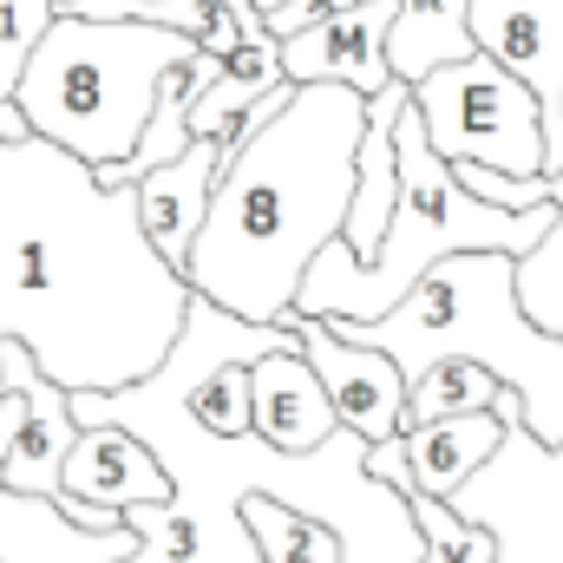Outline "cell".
Returning a JSON list of instances; mask_svg holds the SVG:
<instances>
[{
	"label": "cell",
	"instance_id": "1",
	"mask_svg": "<svg viewBox=\"0 0 563 563\" xmlns=\"http://www.w3.org/2000/svg\"><path fill=\"white\" fill-rule=\"evenodd\" d=\"M190 276L151 243L139 184L40 139H0V341L73 394L151 380L190 314Z\"/></svg>",
	"mask_w": 563,
	"mask_h": 563
},
{
	"label": "cell",
	"instance_id": "2",
	"mask_svg": "<svg viewBox=\"0 0 563 563\" xmlns=\"http://www.w3.org/2000/svg\"><path fill=\"white\" fill-rule=\"evenodd\" d=\"M367 139V92L347 79H308L243 144L210 197L184 276L243 321H288L295 288L321 243L347 230L354 157Z\"/></svg>",
	"mask_w": 563,
	"mask_h": 563
},
{
	"label": "cell",
	"instance_id": "3",
	"mask_svg": "<svg viewBox=\"0 0 563 563\" xmlns=\"http://www.w3.org/2000/svg\"><path fill=\"white\" fill-rule=\"evenodd\" d=\"M563 203H531V210H505L485 203L459 184L452 157L426 139L420 106L400 112V210L387 223L380 256L367 263L347 236L321 243V256L308 263V276L295 288L288 314H314V321H374L387 308H400L432 263L459 256V250H505L525 256L538 250V236L558 223Z\"/></svg>",
	"mask_w": 563,
	"mask_h": 563
},
{
	"label": "cell",
	"instance_id": "4",
	"mask_svg": "<svg viewBox=\"0 0 563 563\" xmlns=\"http://www.w3.org/2000/svg\"><path fill=\"white\" fill-rule=\"evenodd\" d=\"M334 328L347 341L387 347L407 380H420L426 367L452 354L485 361L505 387L525 394V426L551 445L563 439V334L531 321L518 295V256L505 250H459L432 263L400 308L374 321H334Z\"/></svg>",
	"mask_w": 563,
	"mask_h": 563
},
{
	"label": "cell",
	"instance_id": "5",
	"mask_svg": "<svg viewBox=\"0 0 563 563\" xmlns=\"http://www.w3.org/2000/svg\"><path fill=\"white\" fill-rule=\"evenodd\" d=\"M203 40L157 20H99L59 7L33 66L20 73V112L40 139L79 151L86 164L132 157L157 112L164 73L184 66Z\"/></svg>",
	"mask_w": 563,
	"mask_h": 563
},
{
	"label": "cell",
	"instance_id": "6",
	"mask_svg": "<svg viewBox=\"0 0 563 563\" xmlns=\"http://www.w3.org/2000/svg\"><path fill=\"white\" fill-rule=\"evenodd\" d=\"M413 106L426 119V139L445 157H478L511 177L551 170V125L544 99L492 53H465L413 79Z\"/></svg>",
	"mask_w": 563,
	"mask_h": 563
},
{
	"label": "cell",
	"instance_id": "7",
	"mask_svg": "<svg viewBox=\"0 0 563 563\" xmlns=\"http://www.w3.org/2000/svg\"><path fill=\"white\" fill-rule=\"evenodd\" d=\"M505 445L452 492V505L492 525L498 563H563V439H538L525 426V394H498Z\"/></svg>",
	"mask_w": 563,
	"mask_h": 563
},
{
	"label": "cell",
	"instance_id": "8",
	"mask_svg": "<svg viewBox=\"0 0 563 563\" xmlns=\"http://www.w3.org/2000/svg\"><path fill=\"white\" fill-rule=\"evenodd\" d=\"M0 387L26 394V420H20V439H13V452H7L0 485L59 498V492H66V459H73V445H79V432H86L79 407H73V387H59V380L33 361L26 341H0Z\"/></svg>",
	"mask_w": 563,
	"mask_h": 563
},
{
	"label": "cell",
	"instance_id": "9",
	"mask_svg": "<svg viewBox=\"0 0 563 563\" xmlns=\"http://www.w3.org/2000/svg\"><path fill=\"white\" fill-rule=\"evenodd\" d=\"M288 321L301 328V354L321 367L341 426L367 432L374 445L394 439V432H407V394H413V380L400 374V361H394L387 347L347 341L334 321H314V314H288Z\"/></svg>",
	"mask_w": 563,
	"mask_h": 563
},
{
	"label": "cell",
	"instance_id": "10",
	"mask_svg": "<svg viewBox=\"0 0 563 563\" xmlns=\"http://www.w3.org/2000/svg\"><path fill=\"white\" fill-rule=\"evenodd\" d=\"M394 20L400 0H354V7H328L314 26H301L295 40H282V66L288 79H347L367 99L387 92L394 73Z\"/></svg>",
	"mask_w": 563,
	"mask_h": 563
},
{
	"label": "cell",
	"instance_id": "11",
	"mask_svg": "<svg viewBox=\"0 0 563 563\" xmlns=\"http://www.w3.org/2000/svg\"><path fill=\"white\" fill-rule=\"evenodd\" d=\"M472 40L544 99L551 170H563V0H472Z\"/></svg>",
	"mask_w": 563,
	"mask_h": 563
},
{
	"label": "cell",
	"instance_id": "12",
	"mask_svg": "<svg viewBox=\"0 0 563 563\" xmlns=\"http://www.w3.org/2000/svg\"><path fill=\"white\" fill-rule=\"evenodd\" d=\"M132 551H139L132 518L92 531L59 498L0 485V563H125Z\"/></svg>",
	"mask_w": 563,
	"mask_h": 563
},
{
	"label": "cell",
	"instance_id": "13",
	"mask_svg": "<svg viewBox=\"0 0 563 563\" xmlns=\"http://www.w3.org/2000/svg\"><path fill=\"white\" fill-rule=\"evenodd\" d=\"M170 492H177V478H170L164 452L144 432L119 420H86L73 459H66V492L59 498H92V505L125 511V505H157Z\"/></svg>",
	"mask_w": 563,
	"mask_h": 563
},
{
	"label": "cell",
	"instance_id": "14",
	"mask_svg": "<svg viewBox=\"0 0 563 563\" xmlns=\"http://www.w3.org/2000/svg\"><path fill=\"white\" fill-rule=\"evenodd\" d=\"M250 387H256V432L282 445V452H308L321 445L341 413H334V394L321 380V367L301 354V347H276L250 367Z\"/></svg>",
	"mask_w": 563,
	"mask_h": 563
},
{
	"label": "cell",
	"instance_id": "15",
	"mask_svg": "<svg viewBox=\"0 0 563 563\" xmlns=\"http://www.w3.org/2000/svg\"><path fill=\"white\" fill-rule=\"evenodd\" d=\"M217 177H223V139H197L177 164H157L151 177H139V210L151 243L184 269L190 250H197V230L210 217V197H217Z\"/></svg>",
	"mask_w": 563,
	"mask_h": 563
},
{
	"label": "cell",
	"instance_id": "16",
	"mask_svg": "<svg viewBox=\"0 0 563 563\" xmlns=\"http://www.w3.org/2000/svg\"><path fill=\"white\" fill-rule=\"evenodd\" d=\"M505 445V413L498 407H472V413H445V420L407 426V459H413V485L452 498L492 452Z\"/></svg>",
	"mask_w": 563,
	"mask_h": 563
},
{
	"label": "cell",
	"instance_id": "17",
	"mask_svg": "<svg viewBox=\"0 0 563 563\" xmlns=\"http://www.w3.org/2000/svg\"><path fill=\"white\" fill-rule=\"evenodd\" d=\"M478 53L472 40V0H400L394 20V73L400 79H426L445 59Z\"/></svg>",
	"mask_w": 563,
	"mask_h": 563
},
{
	"label": "cell",
	"instance_id": "18",
	"mask_svg": "<svg viewBox=\"0 0 563 563\" xmlns=\"http://www.w3.org/2000/svg\"><path fill=\"white\" fill-rule=\"evenodd\" d=\"M498 394H505V380H498L485 361L452 354V361L426 367L420 380H413V394H407V426L445 420V413H472V407H498Z\"/></svg>",
	"mask_w": 563,
	"mask_h": 563
},
{
	"label": "cell",
	"instance_id": "19",
	"mask_svg": "<svg viewBox=\"0 0 563 563\" xmlns=\"http://www.w3.org/2000/svg\"><path fill=\"white\" fill-rule=\"evenodd\" d=\"M413 498V511H420V531H426V563H498V538H492V525H478V518H465L452 498H439V492H407Z\"/></svg>",
	"mask_w": 563,
	"mask_h": 563
},
{
	"label": "cell",
	"instance_id": "20",
	"mask_svg": "<svg viewBox=\"0 0 563 563\" xmlns=\"http://www.w3.org/2000/svg\"><path fill=\"white\" fill-rule=\"evenodd\" d=\"M250 367H256V361H223V367H210L197 387H184L190 413L210 426V432H223V439L256 432V387H250Z\"/></svg>",
	"mask_w": 563,
	"mask_h": 563
},
{
	"label": "cell",
	"instance_id": "21",
	"mask_svg": "<svg viewBox=\"0 0 563 563\" xmlns=\"http://www.w3.org/2000/svg\"><path fill=\"white\" fill-rule=\"evenodd\" d=\"M53 20H59V0H0V99L20 92V73L33 66Z\"/></svg>",
	"mask_w": 563,
	"mask_h": 563
},
{
	"label": "cell",
	"instance_id": "22",
	"mask_svg": "<svg viewBox=\"0 0 563 563\" xmlns=\"http://www.w3.org/2000/svg\"><path fill=\"white\" fill-rule=\"evenodd\" d=\"M518 295H525L538 328L563 334V210H558V223L538 236V250L518 256Z\"/></svg>",
	"mask_w": 563,
	"mask_h": 563
},
{
	"label": "cell",
	"instance_id": "23",
	"mask_svg": "<svg viewBox=\"0 0 563 563\" xmlns=\"http://www.w3.org/2000/svg\"><path fill=\"white\" fill-rule=\"evenodd\" d=\"M321 13H328V0H282L276 13H263V20H269V33H276V40H295V33H301V26H314Z\"/></svg>",
	"mask_w": 563,
	"mask_h": 563
},
{
	"label": "cell",
	"instance_id": "24",
	"mask_svg": "<svg viewBox=\"0 0 563 563\" xmlns=\"http://www.w3.org/2000/svg\"><path fill=\"white\" fill-rule=\"evenodd\" d=\"M20 420H26V394L7 387V400H0V472H7V452H13V439H20Z\"/></svg>",
	"mask_w": 563,
	"mask_h": 563
},
{
	"label": "cell",
	"instance_id": "25",
	"mask_svg": "<svg viewBox=\"0 0 563 563\" xmlns=\"http://www.w3.org/2000/svg\"><path fill=\"white\" fill-rule=\"evenodd\" d=\"M256 7H263V13H276V7H282V0H256Z\"/></svg>",
	"mask_w": 563,
	"mask_h": 563
},
{
	"label": "cell",
	"instance_id": "26",
	"mask_svg": "<svg viewBox=\"0 0 563 563\" xmlns=\"http://www.w3.org/2000/svg\"><path fill=\"white\" fill-rule=\"evenodd\" d=\"M328 7H354V0H328Z\"/></svg>",
	"mask_w": 563,
	"mask_h": 563
}]
</instances>
